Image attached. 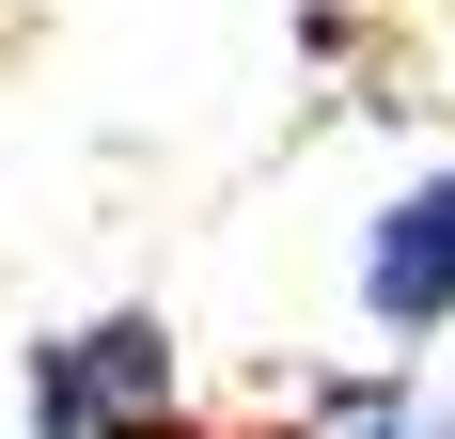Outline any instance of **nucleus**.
Here are the masks:
<instances>
[{
	"label": "nucleus",
	"mask_w": 455,
	"mask_h": 439,
	"mask_svg": "<svg viewBox=\"0 0 455 439\" xmlns=\"http://www.w3.org/2000/svg\"><path fill=\"white\" fill-rule=\"evenodd\" d=\"M32 439H173V330L94 314L32 346Z\"/></svg>",
	"instance_id": "1"
},
{
	"label": "nucleus",
	"mask_w": 455,
	"mask_h": 439,
	"mask_svg": "<svg viewBox=\"0 0 455 439\" xmlns=\"http://www.w3.org/2000/svg\"><path fill=\"white\" fill-rule=\"evenodd\" d=\"M362 314L393 330V346H424V330H455V173L393 188L362 235Z\"/></svg>",
	"instance_id": "2"
},
{
	"label": "nucleus",
	"mask_w": 455,
	"mask_h": 439,
	"mask_svg": "<svg viewBox=\"0 0 455 439\" xmlns=\"http://www.w3.org/2000/svg\"><path fill=\"white\" fill-rule=\"evenodd\" d=\"M299 439H455V408L409 393V377H330V393L299 408Z\"/></svg>",
	"instance_id": "3"
}]
</instances>
